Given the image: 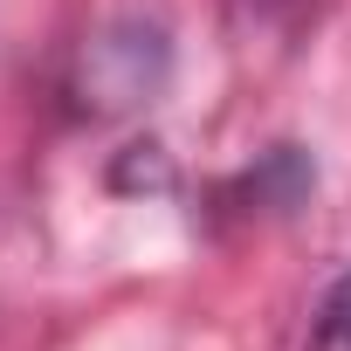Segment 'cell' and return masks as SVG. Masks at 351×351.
Instances as JSON below:
<instances>
[{"mask_svg":"<svg viewBox=\"0 0 351 351\" xmlns=\"http://www.w3.org/2000/svg\"><path fill=\"white\" fill-rule=\"evenodd\" d=\"M310 351H351V269L330 282V296L317 310V330H310Z\"/></svg>","mask_w":351,"mask_h":351,"instance_id":"6da1fadb","label":"cell"}]
</instances>
